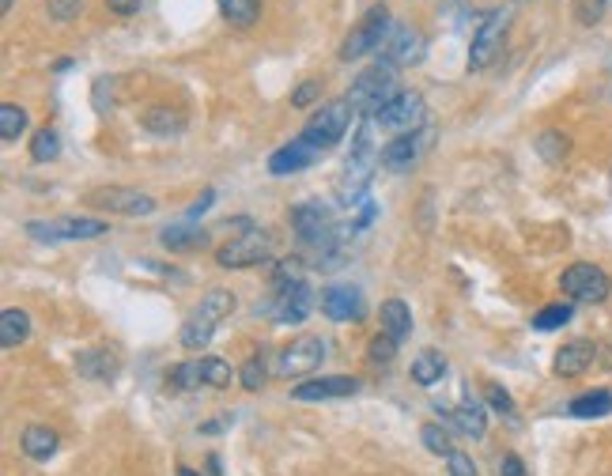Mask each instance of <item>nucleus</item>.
I'll return each mask as SVG.
<instances>
[{
	"mask_svg": "<svg viewBox=\"0 0 612 476\" xmlns=\"http://www.w3.org/2000/svg\"><path fill=\"white\" fill-rule=\"evenodd\" d=\"M420 442H424L431 454H439V458H450V454H454V446H450V439H446V431H442L439 424L420 427Z\"/></svg>",
	"mask_w": 612,
	"mask_h": 476,
	"instance_id": "nucleus-40",
	"label": "nucleus"
},
{
	"mask_svg": "<svg viewBox=\"0 0 612 476\" xmlns=\"http://www.w3.org/2000/svg\"><path fill=\"white\" fill-rule=\"evenodd\" d=\"M442 374H446V359L435 348H424L412 359V382L416 386H435V382H442Z\"/></svg>",
	"mask_w": 612,
	"mask_h": 476,
	"instance_id": "nucleus-27",
	"label": "nucleus"
},
{
	"mask_svg": "<svg viewBox=\"0 0 612 476\" xmlns=\"http://www.w3.org/2000/svg\"><path fill=\"white\" fill-rule=\"evenodd\" d=\"M322 314L329 322H359L363 318V295L348 284H333L322 291Z\"/></svg>",
	"mask_w": 612,
	"mask_h": 476,
	"instance_id": "nucleus-18",
	"label": "nucleus"
},
{
	"mask_svg": "<svg viewBox=\"0 0 612 476\" xmlns=\"http://www.w3.org/2000/svg\"><path fill=\"white\" fill-rule=\"evenodd\" d=\"M238 382H242V390H250V393H257L261 386H265V363H261V356H250L246 363H242Z\"/></svg>",
	"mask_w": 612,
	"mask_h": 476,
	"instance_id": "nucleus-41",
	"label": "nucleus"
},
{
	"mask_svg": "<svg viewBox=\"0 0 612 476\" xmlns=\"http://www.w3.org/2000/svg\"><path fill=\"white\" fill-rule=\"evenodd\" d=\"M348 125H352V102L333 99V102H325L322 110L306 121L303 140H310L314 148H322V152H325V148L340 144V136L348 133Z\"/></svg>",
	"mask_w": 612,
	"mask_h": 476,
	"instance_id": "nucleus-9",
	"label": "nucleus"
},
{
	"mask_svg": "<svg viewBox=\"0 0 612 476\" xmlns=\"http://www.w3.org/2000/svg\"><path fill=\"white\" fill-rule=\"evenodd\" d=\"M424 34L416 31V27H408V23H397L390 31V38L382 42V65L390 68H405V65H416L420 57H424Z\"/></svg>",
	"mask_w": 612,
	"mask_h": 476,
	"instance_id": "nucleus-12",
	"label": "nucleus"
},
{
	"mask_svg": "<svg viewBox=\"0 0 612 476\" xmlns=\"http://www.w3.org/2000/svg\"><path fill=\"white\" fill-rule=\"evenodd\" d=\"M231 363L220 356H204L201 359V378H204V386H212V390H227L231 386Z\"/></svg>",
	"mask_w": 612,
	"mask_h": 476,
	"instance_id": "nucleus-34",
	"label": "nucleus"
},
{
	"mask_svg": "<svg viewBox=\"0 0 612 476\" xmlns=\"http://www.w3.org/2000/svg\"><path fill=\"white\" fill-rule=\"evenodd\" d=\"M507 31H510V8H495V12L484 16V23H480L473 34V46H469V68H473V72L488 68L495 57L503 53Z\"/></svg>",
	"mask_w": 612,
	"mask_h": 476,
	"instance_id": "nucleus-7",
	"label": "nucleus"
},
{
	"mask_svg": "<svg viewBox=\"0 0 612 476\" xmlns=\"http://www.w3.org/2000/svg\"><path fill=\"white\" fill-rule=\"evenodd\" d=\"M609 412H612V390L578 393L575 401L567 405V416H575V420H597V416H609Z\"/></svg>",
	"mask_w": 612,
	"mask_h": 476,
	"instance_id": "nucleus-21",
	"label": "nucleus"
},
{
	"mask_svg": "<svg viewBox=\"0 0 612 476\" xmlns=\"http://www.w3.org/2000/svg\"><path fill=\"white\" fill-rule=\"evenodd\" d=\"M374 121H378V129H386V133H420L427 121V106L424 99L416 95V91H397L378 114H374Z\"/></svg>",
	"mask_w": 612,
	"mask_h": 476,
	"instance_id": "nucleus-6",
	"label": "nucleus"
},
{
	"mask_svg": "<svg viewBox=\"0 0 612 476\" xmlns=\"http://www.w3.org/2000/svg\"><path fill=\"white\" fill-rule=\"evenodd\" d=\"M594 356H597V344L586 337H575L567 340L556 359H552V371L560 374V378H582V374L594 367Z\"/></svg>",
	"mask_w": 612,
	"mask_h": 476,
	"instance_id": "nucleus-16",
	"label": "nucleus"
},
{
	"mask_svg": "<svg viewBox=\"0 0 612 476\" xmlns=\"http://www.w3.org/2000/svg\"><path fill=\"white\" fill-rule=\"evenodd\" d=\"M291 227L299 231L306 246H318L322 257H329L333 242H337V227H333V212L318 201H306L299 208H291Z\"/></svg>",
	"mask_w": 612,
	"mask_h": 476,
	"instance_id": "nucleus-8",
	"label": "nucleus"
},
{
	"mask_svg": "<svg viewBox=\"0 0 612 476\" xmlns=\"http://www.w3.org/2000/svg\"><path fill=\"white\" fill-rule=\"evenodd\" d=\"M220 4V16L235 27H254L261 16V0H216Z\"/></svg>",
	"mask_w": 612,
	"mask_h": 476,
	"instance_id": "nucleus-29",
	"label": "nucleus"
},
{
	"mask_svg": "<svg viewBox=\"0 0 612 476\" xmlns=\"http://www.w3.org/2000/svg\"><path fill=\"white\" fill-rule=\"evenodd\" d=\"M76 371L84 378H95V382H110L118 374V359H114V352H80Z\"/></svg>",
	"mask_w": 612,
	"mask_h": 476,
	"instance_id": "nucleus-26",
	"label": "nucleus"
},
{
	"mask_svg": "<svg viewBox=\"0 0 612 476\" xmlns=\"http://www.w3.org/2000/svg\"><path fill=\"white\" fill-rule=\"evenodd\" d=\"M310 306H314V291L306 288V280H295L288 288H280L272 314H276V322L280 325H299V322H306Z\"/></svg>",
	"mask_w": 612,
	"mask_h": 476,
	"instance_id": "nucleus-17",
	"label": "nucleus"
},
{
	"mask_svg": "<svg viewBox=\"0 0 612 476\" xmlns=\"http://www.w3.org/2000/svg\"><path fill=\"white\" fill-rule=\"evenodd\" d=\"M484 393H488V405H492V412H499V416H507L510 424H518V408H514V401H510V393L503 390V386H495V382H488V386H484Z\"/></svg>",
	"mask_w": 612,
	"mask_h": 476,
	"instance_id": "nucleus-39",
	"label": "nucleus"
},
{
	"mask_svg": "<svg viewBox=\"0 0 612 476\" xmlns=\"http://www.w3.org/2000/svg\"><path fill=\"white\" fill-rule=\"evenodd\" d=\"M231 424H235V416H231V412H223L220 420H208V424H201V435H220V431H227Z\"/></svg>",
	"mask_w": 612,
	"mask_h": 476,
	"instance_id": "nucleus-49",
	"label": "nucleus"
},
{
	"mask_svg": "<svg viewBox=\"0 0 612 476\" xmlns=\"http://www.w3.org/2000/svg\"><path fill=\"white\" fill-rule=\"evenodd\" d=\"M318 91H322V84H318V80H303V84L295 87V95H291V106H299V110H303V106H310V102L318 99Z\"/></svg>",
	"mask_w": 612,
	"mask_h": 476,
	"instance_id": "nucleus-43",
	"label": "nucleus"
},
{
	"mask_svg": "<svg viewBox=\"0 0 612 476\" xmlns=\"http://www.w3.org/2000/svg\"><path fill=\"white\" fill-rule=\"evenodd\" d=\"M499 473H503V476H529L518 454H503V461H499Z\"/></svg>",
	"mask_w": 612,
	"mask_h": 476,
	"instance_id": "nucleus-46",
	"label": "nucleus"
},
{
	"mask_svg": "<svg viewBox=\"0 0 612 476\" xmlns=\"http://www.w3.org/2000/svg\"><path fill=\"white\" fill-rule=\"evenodd\" d=\"M87 204L99 208V212H114V216H152L155 197L140 193V189H125V186H102L87 193Z\"/></svg>",
	"mask_w": 612,
	"mask_h": 476,
	"instance_id": "nucleus-10",
	"label": "nucleus"
},
{
	"mask_svg": "<svg viewBox=\"0 0 612 476\" xmlns=\"http://www.w3.org/2000/svg\"><path fill=\"white\" fill-rule=\"evenodd\" d=\"M442 416H446V424H454L461 435H469V439H484V431H488V416H484V405H476L473 397H465L454 412H446L439 408Z\"/></svg>",
	"mask_w": 612,
	"mask_h": 476,
	"instance_id": "nucleus-19",
	"label": "nucleus"
},
{
	"mask_svg": "<svg viewBox=\"0 0 612 476\" xmlns=\"http://www.w3.org/2000/svg\"><path fill=\"white\" fill-rule=\"evenodd\" d=\"M446 465H450V476H476V465L465 450H454V454L446 458Z\"/></svg>",
	"mask_w": 612,
	"mask_h": 476,
	"instance_id": "nucleus-45",
	"label": "nucleus"
},
{
	"mask_svg": "<svg viewBox=\"0 0 612 476\" xmlns=\"http://www.w3.org/2000/svg\"><path fill=\"white\" fill-rule=\"evenodd\" d=\"M23 129H27V110L16 106V102H4L0 106V140L4 144H16L19 136H23Z\"/></svg>",
	"mask_w": 612,
	"mask_h": 476,
	"instance_id": "nucleus-32",
	"label": "nucleus"
},
{
	"mask_svg": "<svg viewBox=\"0 0 612 476\" xmlns=\"http://www.w3.org/2000/svg\"><path fill=\"white\" fill-rule=\"evenodd\" d=\"M61 155V140H57V133H53L50 125L46 129H38L31 140V159L34 163H53Z\"/></svg>",
	"mask_w": 612,
	"mask_h": 476,
	"instance_id": "nucleus-37",
	"label": "nucleus"
},
{
	"mask_svg": "<svg viewBox=\"0 0 612 476\" xmlns=\"http://www.w3.org/2000/svg\"><path fill=\"white\" fill-rule=\"evenodd\" d=\"M167 382L174 386V390H201V386H204L201 359H186V363H178V367L167 374Z\"/></svg>",
	"mask_w": 612,
	"mask_h": 476,
	"instance_id": "nucleus-35",
	"label": "nucleus"
},
{
	"mask_svg": "<svg viewBox=\"0 0 612 476\" xmlns=\"http://www.w3.org/2000/svg\"><path fill=\"white\" fill-rule=\"evenodd\" d=\"M212 201H216V189H204L201 197H197V201H193V208H189V220H201L204 212H208V208H212Z\"/></svg>",
	"mask_w": 612,
	"mask_h": 476,
	"instance_id": "nucleus-47",
	"label": "nucleus"
},
{
	"mask_svg": "<svg viewBox=\"0 0 612 476\" xmlns=\"http://www.w3.org/2000/svg\"><path fill=\"white\" fill-rule=\"evenodd\" d=\"M272 254V235L269 231H246V235H235L231 242H223L216 250V265L220 269H254V265H265Z\"/></svg>",
	"mask_w": 612,
	"mask_h": 476,
	"instance_id": "nucleus-5",
	"label": "nucleus"
},
{
	"mask_svg": "<svg viewBox=\"0 0 612 476\" xmlns=\"http://www.w3.org/2000/svg\"><path fill=\"white\" fill-rule=\"evenodd\" d=\"M19 446H23V454H27L31 461H50L53 454H57V435H53L50 427L31 424L27 431H23Z\"/></svg>",
	"mask_w": 612,
	"mask_h": 476,
	"instance_id": "nucleus-22",
	"label": "nucleus"
},
{
	"mask_svg": "<svg viewBox=\"0 0 612 476\" xmlns=\"http://www.w3.org/2000/svg\"><path fill=\"white\" fill-rule=\"evenodd\" d=\"M390 31H393L390 8H386V4H378V8H371L367 16L359 19L356 31L340 42V61H356V57H363V53L382 50V42L390 38Z\"/></svg>",
	"mask_w": 612,
	"mask_h": 476,
	"instance_id": "nucleus-4",
	"label": "nucleus"
},
{
	"mask_svg": "<svg viewBox=\"0 0 612 476\" xmlns=\"http://www.w3.org/2000/svg\"><path fill=\"white\" fill-rule=\"evenodd\" d=\"M431 140H435V129H420V133L393 136V140H386V144H382V167L390 170V174H408V170L416 167V163L427 155Z\"/></svg>",
	"mask_w": 612,
	"mask_h": 476,
	"instance_id": "nucleus-11",
	"label": "nucleus"
},
{
	"mask_svg": "<svg viewBox=\"0 0 612 476\" xmlns=\"http://www.w3.org/2000/svg\"><path fill=\"white\" fill-rule=\"evenodd\" d=\"M106 8H110L114 16H136V12H140V0H106Z\"/></svg>",
	"mask_w": 612,
	"mask_h": 476,
	"instance_id": "nucleus-48",
	"label": "nucleus"
},
{
	"mask_svg": "<svg viewBox=\"0 0 612 476\" xmlns=\"http://www.w3.org/2000/svg\"><path fill=\"white\" fill-rule=\"evenodd\" d=\"M0 8H4V12H12V0H0Z\"/></svg>",
	"mask_w": 612,
	"mask_h": 476,
	"instance_id": "nucleus-53",
	"label": "nucleus"
},
{
	"mask_svg": "<svg viewBox=\"0 0 612 476\" xmlns=\"http://www.w3.org/2000/svg\"><path fill=\"white\" fill-rule=\"evenodd\" d=\"M159 242H163V250H170V254H189V250L204 246L208 235L197 231V227H189V223H178V227H167V231L159 235Z\"/></svg>",
	"mask_w": 612,
	"mask_h": 476,
	"instance_id": "nucleus-25",
	"label": "nucleus"
},
{
	"mask_svg": "<svg viewBox=\"0 0 612 476\" xmlns=\"http://www.w3.org/2000/svg\"><path fill=\"white\" fill-rule=\"evenodd\" d=\"M609 4L612 0H575V19L582 27H594V23H601Z\"/></svg>",
	"mask_w": 612,
	"mask_h": 476,
	"instance_id": "nucleus-42",
	"label": "nucleus"
},
{
	"mask_svg": "<svg viewBox=\"0 0 612 476\" xmlns=\"http://www.w3.org/2000/svg\"><path fill=\"white\" fill-rule=\"evenodd\" d=\"M322 159V148H314L310 140H291V144H284V148H276V152L269 155V174L272 178H288V174H299V170L314 167Z\"/></svg>",
	"mask_w": 612,
	"mask_h": 476,
	"instance_id": "nucleus-14",
	"label": "nucleus"
},
{
	"mask_svg": "<svg viewBox=\"0 0 612 476\" xmlns=\"http://www.w3.org/2000/svg\"><path fill=\"white\" fill-rule=\"evenodd\" d=\"M27 337H31V314L8 306V310L0 314V344H4V348H19Z\"/></svg>",
	"mask_w": 612,
	"mask_h": 476,
	"instance_id": "nucleus-24",
	"label": "nucleus"
},
{
	"mask_svg": "<svg viewBox=\"0 0 612 476\" xmlns=\"http://www.w3.org/2000/svg\"><path fill=\"white\" fill-rule=\"evenodd\" d=\"M140 125L155 136H170V133H182L186 129V114L182 110H170V106H152L140 114Z\"/></svg>",
	"mask_w": 612,
	"mask_h": 476,
	"instance_id": "nucleus-23",
	"label": "nucleus"
},
{
	"mask_svg": "<svg viewBox=\"0 0 612 476\" xmlns=\"http://www.w3.org/2000/svg\"><path fill=\"white\" fill-rule=\"evenodd\" d=\"M208 473L220 476V458H208Z\"/></svg>",
	"mask_w": 612,
	"mask_h": 476,
	"instance_id": "nucleus-51",
	"label": "nucleus"
},
{
	"mask_svg": "<svg viewBox=\"0 0 612 476\" xmlns=\"http://www.w3.org/2000/svg\"><path fill=\"white\" fill-rule=\"evenodd\" d=\"M382 167V144H378V121L363 118L359 121L356 144H352V155L344 163V178L337 186V201L344 208H356L367 197V186H371L374 170Z\"/></svg>",
	"mask_w": 612,
	"mask_h": 476,
	"instance_id": "nucleus-1",
	"label": "nucleus"
},
{
	"mask_svg": "<svg viewBox=\"0 0 612 476\" xmlns=\"http://www.w3.org/2000/svg\"><path fill=\"white\" fill-rule=\"evenodd\" d=\"M178 476H204V473H197V469H189V465H178Z\"/></svg>",
	"mask_w": 612,
	"mask_h": 476,
	"instance_id": "nucleus-52",
	"label": "nucleus"
},
{
	"mask_svg": "<svg viewBox=\"0 0 612 476\" xmlns=\"http://www.w3.org/2000/svg\"><path fill=\"white\" fill-rule=\"evenodd\" d=\"M235 310V295L227 288H212L208 295L201 299V306H197V318H204V322H212V325H220L227 314Z\"/></svg>",
	"mask_w": 612,
	"mask_h": 476,
	"instance_id": "nucleus-28",
	"label": "nucleus"
},
{
	"mask_svg": "<svg viewBox=\"0 0 612 476\" xmlns=\"http://www.w3.org/2000/svg\"><path fill=\"white\" fill-rule=\"evenodd\" d=\"M57 238H99L106 235V223L91 220V216H68V220L53 223Z\"/></svg>",
	"mask_w": 612,
	"mask_h": 476,
	"instance_id": "nucleus-30",
	"label": "nucleus"
},
{
	"mask_svg": "<svg viewBox=\"0 0 612 476\" xmlns=\"http://www.w3.org/2000/svg\"><path fill=\"white\" fill-rule=\"evenodd\" d=\"M378 318H382V333H386V337H393L397 344L412 333V310H408L401 299H386V303H382V310H378Z\"/></svg>",
	"mask_w": 612,
	"mask_h": 476,
	"instance_id": "nucleus-20",
	"label": "nucleus"
},
{
	"mask_svg": "<svg viewBox=\"0 0 612 476\" xmlns=\"http://www.w3.org/2000/svg\"><path fill=\"white\" fill-rule=\"evenodd\" d=\"M397 95V87H393V68L390 65H378L367 68V72H359L352 91H348V102H352V110L363 114V118H374L386 102Z\"/></svg>",
	"mask_w": 612,
	"mask_h": 476,
	"instance_id": "nucleus-2",
	"label": "nucleus"
},
{
	"mask_svg": "<svg viewBox=\"0 0 612 476\" xmlns=\"http://www.w3.org/2000/svg\"><path fill=\"white\" fill-rule=\"evenodd\" d=\"M371 220H374V204H371V201H363V212H359V220L352 223V231H363V227H367Z\"/></svg>",
	"mask_w": 612,
	"mask_h": 476,
	"instance_id": "nucleus-50",
	"label": "nucleus"
},
{
	"mask_svg": "<svg viewBox=\"0 0 612 476\" xmlns=\"http://www.w3.org/2000/svg\"><path fill=\"white\" fill-rule=\"evenodd\" d=\"M567 152H571V136L560 133V129H544L537 136V155H541L544 163H563Z\"/></svg>",
	"mask_w": 612,
	"mask_h": 476,
	"instance_id": "nucleus-31",
	"label": "nucleus"
},
{
	"mask_svg": "<svg viewBox=\"0 0 612 476\" xmlns=\"http://www.w3.org/2000/svg\"><path fill=\"white\" fill-rule=\"evenodd\" d=\"M393 356H397V340L386 337V333H378V337L367 344V359H371L374 367H390Z\"/></svg>",
	"mask_w": 612,
	"mask_h": 476,
	"instance_id": "nucleus-38",
	"label": "nucleus"
},
{
	"mask_svg": "<svg viewBox=\"0 0 612 476\" xmlns=\"http://www.w3.org/2000/svg\"><path fill=\"white\" fill-rule=\"evenodd\" d=\"M571 318H575V306H571V303H552V306H544V310H537V314H533V329H537V333H552V329H563Z\"/></svg>",
	"mask_w": 612,
	"mask_h": 476,
	"instance_id": "nucleus-33",
	"label": "nucleus"
},
{
	"mask_svg": "<svg viewBox=\"0 0 612 476\" xmlns=\"http://www.w3.org/2000/svg\"><path fill=\"white\" fill-rule=\"evenodd\" d=\"M560 291L571 303H605L612 295V280L609 272L594 265V261H575V265L563 269Z\"/></svg>",
	"mask_w": 612,
	"mask_h": 476,
	"instance_id": "nucleus-3",
	"label": "nucleus"
},
{
	"mask_svg": "<svg viewBox=\"0 0 612 476\" xmlns=\"http://www.w3.org/2000/svg\"><path fill=\"white\" fill-rule=\"evenodd\" d=\"M216 337V325L212 322H204V318H189L186 325H182V348H189V352H197V348H204L208 340Z\"/></svg>",
	"mask_w": 612,
	"mask_h": 476,
	"instance_id": "nucleus-36",
	"label": "nucleus"
},
{
	"mask_svg": "<svg viewBox=\"0 0 612 476\" xmlns=\"http://www.w3.org/2000/svg\"><path fill=\"white\" fill-rule=\"evenodd\" d=\"M325 359V340L314 337V333H306V337H295L280 352V359H276V374H284V378H291V374H306L314 371L318 363Z\"/></svg>",
	"mask_w": 612,
	"mask_h": 476,
	"instance_id": "nucleus-13",
	"label": "nucleus"
},
{
	"mask_svg": "<svg viewBox=\"0 0 612 476\" xmlns=\"http://www.w3.org/2000/svg\"><path fill=\"white\" fill-rule=\"evenodd\" d=\"M80 8H84V0H50V16L68 23L72 16H80Z\"/></svg>",
	"mask_w": 612,
	"mask_h": 476,
	"instance_id": "nucleus-44",
	"label": "nucleus"
},
{
	"mask_svg": "<svg viewBox=\"0 0 612 476\" xmlns=\"http://www.w3.org/2000/svg\"><path fill=\"white\" fill-rule=\"evenodd\" d=\"M359 378L352 374H325V378H310L303 386H295L291 397L295 401H333V397H356Z\"/></svg>",
	"mask_w": 612,
	"mask_h": 476,
	"instance_id": "nucleus-15",
	"label": "nucleus"
}]
</instances>
